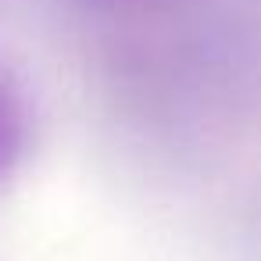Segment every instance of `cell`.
<instances>
[{
  "mask_svg": "<svg viewBox=\"0 0 261 261\" xmlns=\"http://www.w3.org/2000/svg\"><path fill=\"white\" fill-rule=\"evenodd\" d=\"M22 140H25V122H22V108L11 97V90L0 83V179L8 175V168L15 165V158L22 154Z\"/></svg>",
  "mask_w": 261,
  "mask_h": 261,
  "instance_id": "1",
  "label": "cell"
}]
</instances>
